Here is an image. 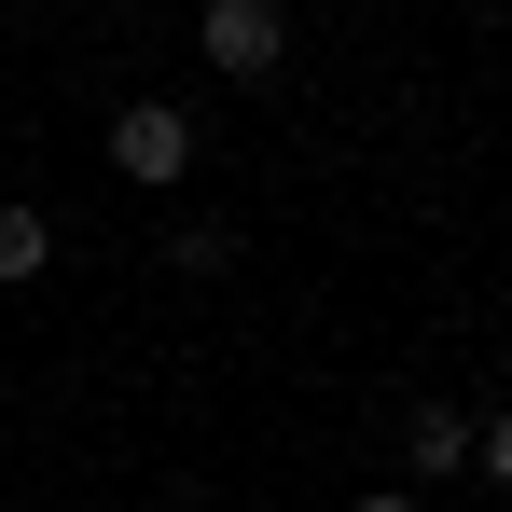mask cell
Masks as SVG:
<instances>
[{
  "mask_svg": "<svg viewBox=\"0 0 512 512\" xmlns=\"http://www.w3.org/2000/svg\"><path fill=\"white\" fill-rule=\"evenodd\" d=\"M194 56H208L222 84H263V70L291 56V14H277V0H208V14H194Z\"/></svg>",
  "mask_w": 512,
  "mask_h": 512,
  "instance_id": "7a4b0ae2",
  "label": "cell"
},
{
  "mask_svg": "<svg viewBox=\"0 0 512 512\" xmlns=\"http://www.w3.org/2000/svg\"><path fill=\"white\" fill-rule=\"evenodd\" d=\"M471 471H485V485L512 499V402H499V416H471Z\"/></svg>",
  "mask_w": 512,
  "mask_h": 512,
  "instance_id": "5b68a950",
  "label": "cell"
},
{
  "mask_svg": "<svg viewBox=\"0 0 512 512\" xmlns=\"http://www.w3.org/2000/svg\"><path fill=\"white\" fill-rule=\"evenodd\" d=\"M111 180H139V194L194 180V111H180V97H125V111H111Z\"/></svg>",
  "mask_w": 512,
  "mask_h": 512,
  "instance_id": "6da1fadb",
  "label": "cell"
},
{
  "mask_svg": "<svg viewBox=\"0 0 512 512\" xmlns=\"http://www.w3.org/2000/svg\"><path fill=\"white\" fill-rule=\"evenodd\" d=\"M457 471H471V416L457 402H416L402 416V485H457Z\"/></svg>",
  "mask_w": 512,
  "mask_h": 512,
  "instance_id": "3957f363",
  "label": "cell"
},
{
  "mask_svg": "<svg viewBox=\"0 0 512 512\" xmlns=\"http://www.w3.org/2000/svg\"><path fill=\"white\" fill-rule=\"evenodd\" d=\"M346 512H416V499H402V485H360V499H346Z\"/></svg>",
  "mask_w": 512,
  "mask_h": 512,
  "instance_id": "8992f818",
  "label": "cell"
},
{
  "mask_svg": "<svg viewBox=\"0 0 512 512\" xmlns=\"http://www.w3.org/2000/svg\"><path fill=\"white\" fill-rule=\"evenodd\" d=\"M42 263H56V222L42 208H0V291H28Z\"/></svg>",
  "mask_w": 512,
  "mask_h": 512,
  "instance_id": "277c9868",
  "label": "cell"
}]
</instances>
